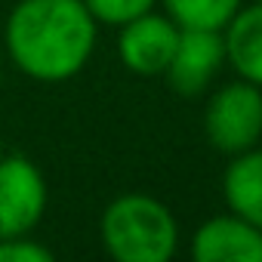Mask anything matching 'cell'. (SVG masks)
I'll list each match as a JSON object with an SVG mask.
<instances>
[{"mask_svg":"<svg viewBox=\"0 0 262 262\" xmlns=\"http://www.w3.org/2000/svg\"><path fill=\"white\" fill-rule=\"evenodd\" d=\"M0 43L19 74L37 83H65L90 65L99 22L83 0H16Z\"/></svg>","mask_w":262,"mask_h":262,"instance_id":"6da1fadb","label":"cell"},{"mask_svg":"<svg viewBox=\"0 0 262 262\" xmlns=\"http://www.w3.org/2000/svg\"><path fill=\"white\" fill-rule=\"evenodd\" d=\"M99 241L114 262H170L179 250V222L164 201L123 191L105 204Z\"/></svg>","mask_w":262,"mask_h":262,"instance_id":"7a4b0ae2","label":"cell"},{"mask_svg":"<svg viewBox=\"0 0 262 262\" xmlns=\"http://www.w3.org/2000/svg\"><path fill=\"white\" fill-rule=\"evenodd\" d=\"M204 136L225 158L256 148L262 139V90L244 77L216 86L204 105Z\"/></svg>","mask_w":262,"mask_h":262,"instance_id":"3957f363","label":"cell"},{"mask_svg":"<svg viewBox=\"0 0 262 262\" xmlns=\"http://www.w3.org/2000/svg\"><path fill=\"white\" fill-rule=\"evenodd\" d=\"M50 204V185L43 170L19 151L0 155V237L31 234Z\"/></svg>","mask_w":262,"mask_h":262,"instance_id":"277c9868","label":"cell"},{"mask_svg":"<svg viewBox=\"0 0 262 262\" xmlns=\"http://www.w3.org/2000/svg\"><path fill=\"white\" fill-rule=\"evenodd\" d=\"M179 25L158 10H148L145 16H136L117 28V59L120 65L136 74V77H164L176 40H179Z\"/></svg>","mask_w":262,"mask_h":262,"instance_id":"5b68a950","label":"cell"},{"mask_svg":"<svg viewBox=\"0 0 262 262\" xmlns=\"http://www.w3.org/2000/svg\"><path fill=\"white\" fill-rule=\"evenodd\" d=\"M225 65V40L222 31H201V28H182L173 59L164 71V80L170 90L182 99L204 96L216 74Z\"/></svg>","mask_w":262,"mask_h":262,"instance_id":"8992f818","label":"cell"},{"mask_svg":"<svg viewBox=\"0 0 262 262\" xmlns=\"http://www.w3.org/2000/svg\"><path fill=\"white\" fill-rule=\"evenodd\" d=\"M188 253L198 262H262V228L234 213L210 216L194 228Z\"/></svg>","mask_w":262,"mask_h":262,"instance_id":"52a82bcc","label":"cell"},{"mask_svg":"<svg viewBox=\"0 0 262 262\" xmlns=\"http://www.w3.org/2000/svg\"><path fill=\"white\" fill-rule=\"evenodd\" d=\"M222 40H225V65L237 77L262 90V4L244 0V7L225 25Z\"/></svg>","mask_w":262,"mask_h":262,"instance_id":"ba28073f","label":"cell"},{"mask_svg":"<svg viewBox=\"0 0 262 262\" xmlns=\"http://www.w3.org/2000/svg\"><path fill=\"white\" fill-rule=\"evenodd\" d=\"M222 198L228 213L262 228V148L231 155L222 173Z\"/></svg>","mask_w":262,"mask_h":262,"instance_id":"9c48e42d","label":"cell"},{"mask_svg":"<svg viewBox=\"0 0 262 262\" xmlns=\"http://www.w3.org/2000/svg\"><path fill=\"white\" fill-rule=\"evenodd\" d=\"M164 13L179 28H201V31H225L244 0H158Z\"/></svg>","mask_w":262,"mask_h":262,"instance_id":"30bf717a","label":"cell"},{"mask_svg":"<svg viewBox=\"0 0 262 262\" xmlns=\"http://www.w3.org/2000/svg\"><path fill=\"white\" fill-rule=\"evenodd\" d=\"M83 7L99 22V28H120L148 10H158V0H83Z\"/></svg>","mask_w":262,"mask_h":262,"instance_id":"8fae6325","label":"cell"},{"mask_svg":"<svg viewBox=\"0 0 262 262\" xmlns=\"http://www.w3.org/2000/svg\"><path fill=\"white\" fill-rule=\"evenodd\" d=\"M53 250L31 234L0 237V262H53Z\"/></svg>","mask_w":262,"mask_h":262,"instance_id":"7c38bea8","label":"cell"},{"mask_svg":"<svg viewBox=\"0 0 262 262\" xmlns=\"http://www.w3.org/2000/svg\"><path fill=\"white\" fill-rule=\"evenodd\" d=\"M7 53H4V43H0V90H4V80H7Z\"/></svg>","mask_w":262,"mask_h":262,"instance_id":"4fadbf2b","label":"cell"},{"mask_svg":"<svg viewBox=\"0 0 262 262\" xmlns=\"http://www.w3.org/2000/svg\"><path fill=\"white\" fill-rule=\"evenodd\" d=\"M4 151H7V148H4V136H0V155H4Z\"/></svg>","mask_w":262,"mask_h":262,"instance_id":"5bb4252c","label":"cell"},{"mask_svg":"<svg viewBox=\"0 0 262 262\" xmlns=\"http://www.w3.org/2000/svg\"><path fill=\"white\" fill-rule=\"evenodd\" d=\"M256 4H262V0H256Z\"/></svg>","mask_w":262,"mask_h":262,"instance_id":"9a60e30c","label":"cell"}]
</instances>
